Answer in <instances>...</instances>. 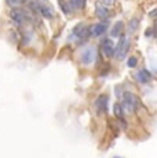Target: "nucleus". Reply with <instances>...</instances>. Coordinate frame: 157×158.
Wrapping results in <instances>:
<instances>
[{
    "label": "nucleus",
    "mask_w": 157,
    "mask_h": 158,
    "mask_svg": "<svg viewBox=\"0 0 157 158\" xmlns=\"http://www.w3.org/2000/svg\"><path fill=\"white\" fill-rule=\"evenodd\" d=\"M138 106V99L137 96L132 92H124L123 94V102H121V107L125 113H134L137 110Z\"/></svg>",
    "instance_id": "obj_1"
},
{
    "label": "nucleus",
    "mask_w": 157,
    "mask_h": 158,
    "mask_svg": "<svg viewBox=\"0 0 157 158\" xmlns=\"http://www.w3.org/2000/svg\"><path fill=\"white\" fill-rule=\"evenodd\" d=\"M128 47H129L128 39L121 37L119 41V44H117V47L114 48V56H116L117 59H123L125 55V52H127V50H128Z\"/></svg>",
    "instance_id": "obj_2"
},
{
    "label": "nucleus",
    "mask_w": 157,
    "mask_h": 158,
    "mask_svg": "<svg viewBox=\"0 0 157 158\" xmlns=\"http://www.w3.org/2000/svg\"><path fill=\"white\" fill-rule=\"evenodd\" d=\"M10 17L11 19L14 21L15 23L18 25H22V23H25V21L28 19V15L23 10H21V8H15V10H11L10 11Z\"/></svg>",
    "instance_id": "obj_3"
},
{
    "label": "nucleus",
    "mask_w": 157,
    "mask_h": 158,
    "mask_svg": "<svg viewBox=\"0 0 157 158\" xmlns=\"http://www.w3.org/2000/svg\"><path fill=\"white\" fill-rule=\"evenodd\" d=\"M95 59V48L94 47H87L86 50L81 52V62L84 65H91Z\"/></svg>",
    "instance_id": "obj_4"
},
{
    "label": "nucleus",
    "mask_w": 157,
    "mask_h": 158,
    "mask_svg": "<svg viewBox=\"0 0 157 158\" xmlns=\"http://www.w3.org/2000/svg\"><path fill=\"white\" fill-rule=\"evenodd\" d=\"M102 51H104V54L108 58L114 56V45L110 39H104V41H102Z\"/></svg>",
    "instance_id": "obj_5"
},
{
    "label": "nucleus",
    "mask_w": 157,
    "mask_h": 158,
    "mask_svg": "<svg viewBox=\"0 0 157 158\" xmlns=\"http://www.w3.org/2000/svg\"><path fill=\"white\" fill-rule=\"evenodd\" d=\"M108 96L106 95H101L98 99H96L95 102V106H96V110L99 111V113H102V111H106V107H108Z\"/></svg>",
    "instance_id": "obj_6"
},
{
    "label": "nucleus",
    "mask_w": 157,
    "mask_h": 158,
    "mask_svg": "<svg viewBox=\"0 0 157 158\" xmlns=\"http://www.w3.org/2000/svg\"><path fill=\"white\" fill-rule=\"evenodd\" d=\"M95 14H96V17L101 18V19H106V18L109 17V10L106 8L105 4L98 3V4H96V8H95Z\"/></svg>",
    "instance_id": "obj_7"
},
{
    "label": "nucleus",
    "mask_w": 157,
    "mask_h": 158,
    "mask_svg": "<svg viewBox=\"0 0 157 158\" xmlns=\"http://www.w3.org/2000/svg\"><path fill=\"white\" fill-rule=\"evenodd\" d=\"M137 78H138V81H139V83L146 84L147 81H150V78H152V73H150L149 70H146V69H142V70L138 72Z\"/></svg>",
    "instance_id": "obj_8"
},
{
    "label": "nucleus",
    "mask_w": 157,
    "mask_h": 158,
    "mask_svg": "<svg viewBox=\"0 0 157 158\" xmlns=\"http://www.w3.org/2000/svg\"><path fill=\"white\" fill-rule=\"evenodd\" d=\"M123 26H124V23H123L121 21H117V22L113 25L112 30H110V36H112V37H119V36H121Z\"/></svg>",
    "instance_id": "obj_9"
},
{
    "label": "nucleus",
    "mask_w": 157,
    "mask_h": 158,
    "mask_svg": "<svg viewBox=\"0 0 157 158\" xmlns=\"http://www.w3.org/2000/svg\"><path fill=\"white\" fill-rule=\"evenodd\" d=\"M106 32V23H95L94 26L91 28V33L94 36H101Z\"/></svg>",
    "instance_id": "obj_10"
},
{
    "label": "nucleus",
    "mask_w": 157,
    "mask_h": 158,
    "mask_svg": "<svg viewBox=\"0 0 157 158\" xmlns=\"http://www.w3.org/2000/svg\"><path fill=\"white\" fill-rule=\"evenodd\" d=\"M113 113L116 115L119 120H123V113H124V110H123L121 105H119V103H116V105L113 106Z\"/></svg>",
    "instance_id": "obj_11"
},
{
    "label": "nucleus",
    "mask_w": 157,
    "mask_h": 158,
    "mask_svg": "<svg viewBox=\"0 0 157 158\" xmlns=\"http://www.w3.org/2000/svg\"><path fill=\"white\" fill-rule=\"evenodd\" d=\"M69 7L74 8V10H80L84 7V0H70L69 2Z\"/></svg>",
    "instance_id": "obj_12"
},
{
    "label": "nucleus",
    "mask_w": 157,
    "mask_h": 158,
    "mask_svg": "<svg viewBox=\"0 0 157 158\" xmlns=\"http://www.w3.org/2000/svg\"><path fill=\"white\" fill-rule=\"evenodd\" d=\"M87 30H88V29H87L84 25H78L77 28L74 29V35H77L78 37H83V36L87 35Z\"/></svg>",
    "instance_id": "obj_13"
},
{
    "label": "nucleus",
    "mask_w": 157,
    "mask_h": 158,
    "mask_svg": "<svg viewBox=\"0 0 157 158\" xmlns=\"http://www.w3.org/2000/svg\"><path fill=\"white\" fill-rule=\"evenodd\" d=\"M138 25H139V21L137 19V18H134V19H131L129 21V23H128V32H135L138 28Z\"/></svg>",
    "instance_id": "obj_14"
},
{
    "label": "nucleus",
    "mask_w": 157,
    "mask_h": 158,
    "mask_svg": "<svg viewBox=\"0 0 157 158\" xmlns=\"http://www.w3.org/2000/svg\"><path fill=\"white\" fill-rule=\"evenodd\" d=\"M137 65H138L137 56H129L128 60H127V66H128V68H135Z\"/></svg>",
    "instance_id": "obj_15"
},
{
    "label": "nucleus",
    "mask_w": 157,
    "mask_h": 158,
    "mask_svg": "<svg viewBox=\"0 0 157 158\" xmlns=\"http://www.w3.org/2000/svg\"><path fill=\"white\" fill-rule=\"evenodd\" d=\"M25 2L26 0H7V4L10 6V7H18V6H21Z\"/></svg>",
    "instance_id": "obj_16"
},
{
    "label": "nucleus",
    "mask_w": 157,
    "mask_h": 158,
    "mask_svg": "<svg viewBox=\"0 0 157 158\" xmlns=\"http://www.w3.org/2000/svg\"><path fill=\"white\" fill-rule=\"evenodd\" d=\"M102 3L106 6H112V4H114V0H102Z\"/></svg>",
    "instance_id": "obj_17"
},
{
    "label": "nucleus",
    "mask_w": 157,
    "mask_h": 158,
    "mask_svg": "<svg viewBox=\"0 0 157 158\" xmlns=\"http://www.w3.org/2000/svg\"><path fill=\"white\" fill-rule=\"evenodd\" d=\"M149 15H150V17H156V15H157V8H155V10L150 11Z\"/></svg>",
    "instance_id": "obj_18"
},
{
    "label": "nucleus",
    "mask_w": 157,
    "mask_h": 158,
    "mask_svg": "<svg viewBox=\"0 0 157 158\" xmlns=\"http://www.w3.org/2000/svg\"><path fill=\"white\" fill-rule=\"evenodd\" d=\"M113 158H121V157H113Z\"/></svg>",
    "instance_id": "obj_19"
}]
</instances>
